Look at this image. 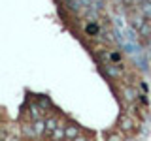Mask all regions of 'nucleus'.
I'll return each mask as SVG.
<instances>
[{
	"instance_id": "f257e3e1",
	"label": "nucleus",
	"mask_w": 151,
	"mask_h": 141,
	"mask_svg": "<svg viewBox=\"0 0 151 141\" xmlns=\"http://www.w3.org/2000/svg\"><path fill=\"white\" fill-rule=\"evenodd\" d=\"M136 128H138V120L136 117L129 115V113H123L117 119V130H121L123 134H134Z\"/></svg>"
},
{
	"instance_id": "f03ea898",
	"label": "nucleus",
	"mask_w": 151,
	"mask_h": 141,
	"mask_svg": "<svg viewBox=\"0 0 151 141\" xmlns=\"http://www.w3.org/2000/svg\"><path fill=\"white\" fill-rule=\"evenodd\" d=\"M100 66H102V72L106 73L110 79H121V77H123V68H121V64L106 62V64H100Z\"/></svg>"
},
{
	"instance_id": "7ed1b4c3",
	"label": "nucleus",
	"mask_w": 151,
	"mask_h": 141,
	"mask_svg": "<svg viewBox=\"0 0 151 141\" xmlns=\"http://www.w3.org/2000/svg\"><path fill=\"white\" fill-rule=\"evenodd\" d=\"M64 132H66V139L68 141H74V139H78L79 135H83L81 128H79L76 122H68V124L64 126Z\"/></svg>"
},
{
	"instance_id": "20e7f679",
	"label": "nucleus",
	"mask_w": 151,
	"mask_h": 141,
	"mask_svg": "<svg viewBox=\"0 0 151 141\" xmlns=\"http://www.w3.org/2000/svg\"><path fill=\"white\" fill-rule=\"evenodd\" d=\"M59 126H60V120H59V117H57V115L45 117V135H47V137H49V135L53 134Z\"/></svg>"
},
{
	"instance_id": "39448f33",
	"label": "nucleus",
	"mask_w": 151,
	"mask_h": 141,
	"mask_svg": "<svg viewBox=\"0 0 151 141\" xmlns=\"http://www.w3.org/2000/svg\"><path fill=\"white\" fill-rule=\"evenodd\" d=\"M125 139H127V134H123L121 130H113L104 134V141H125Z\"/></svg>"
},
{
	"instance_id": "423d86ee",
	"label": "nucleus",
	"mask_w": 151,
	"mask_h": 141,
	"mask_svg": "<svg viewBox=\"0 0 151 141\" xmlns=\"http://www.w3.org/2000/svg\"><path fill=\"white\" fill-rule=\"evenodd\" d=\"M32 126H34V132L36 135L40 137V135H45V119H38L32 122Z\"/></svg>"
},
{
	"instance_id": "0eeeda50",
	"label": "nucleus",
	"mask_w": 151,
	"mask_h": 141,
	"mask_svg": "<svg viewBox=\"0 0 151 141\" xmlns=\"http://www.w3.org/2000/svg\"><path fill=\"white\" fill-rule=\"evenodd\" d=\"M49 139H51V141H64V139H66V132H64V126L60 124L59 128H57V130L53 132V134L49 135Z\"/></svg>"
},
{
	"instance_id": "6e6552de",
	"label": "nucleus",
	"mask_w": 151,
	"mask_h": 141,
	"mask_svg": "<svg viewBox=\"0 0 151 141\" xmlns=\"http://www.w3.org/2000/svg\"><path fill=\"white\" fill-rule=\"evenodd\" d=\"M36 103L42 107V111H44V113H45V109H51V107H53V103H51V100L47 96H38V102Z\"/></svg>"
},
{
	"instance_id": "1a4fd4ad",
	"label": "nucleus",
	"mask_w": 151,
	"mask_h": 141,
	"mask_svg": "<svg viewBox=\"0 0 151 141\" xmlns=\"http://www.w3.org/2000/svg\"><path fill=\"white\" fill-rule=\"evenodd\" d=\"M121 58H123V55L119 53V51H110V60H111L113 64H119Z\"/></svg>"
},
{
	"instance_id": "9d476101",
	"label": "nucleus",
	"mask_w": 151,
	"mask_h": 141,
	"mask_svg": "<svg viewBox=\"0 0 151 141\" xmlns=\"http://www.w3.org/2000/svg\"><path fill=\"white\" fill-rule=\"evenodd\" d=\"M85 32H87V34L96 36L98 34V25H94V23H91V25H85Z\"/></svg>"
},
{
	"instance_id": "9b49d317",
	"label": "nucleus",
	"mask_w": 151,
	"mask_h": 141,
	"mask_svg": "<svg viewBox=\"0 0 151 141\" xmlns=\"http://www.w3.org/2000/svg\"><path fill=\"white\" fill-rule=\"evenodd\" d=\"M121 2H123V6H125L127 9H130L132 6H134V4H132V0H121Z\"/></svg>"
},
{
	"instance_id": "f8f14e48",
	"label": "nucleus",
	"mask_w": 151,
	"mask_h": 141,
	"mask_svg": "<svg viewBox=\"0 0 151 141\" xmlns=\"http://www.w3.org/2000/svg\"><path fill=\"white\" fill-rule=\"evenodd\" d=\"M87 139H89V137H85V135H79V137L74 139V141H87Z\"/></svg>"
},
{
	"instance_id": "ddd939ff",
	"label": "nucleus",
	"mask_w": 151,
	"mask_h": 141,
	"mask_svg": "<svg viewBox=\"0 0 151 141\" xmlns=\"http://www.w3.org/2000/svg\"><path fill=\"white\" fill-rule=\"evenodd\" d=\"M63 4H70V2H74V0H60Z\"/></svg>"
}]
</instances>
